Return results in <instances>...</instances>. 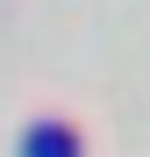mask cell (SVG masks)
Returning <instances> with one entry per match:
<instances>
[{
    "instance_id": "1",
    "label": "cell",
    "mask_w": 150,
    "mask_h": 157,
    "mask_svg": "<svg viewBox=\"0 0 150 157\" xmlns=\"http://www.w3.org/2000/svg\"><path fill=\"white\" fill-rule=\"evenodd\" d=\"M21 157H79V128L71 121H29Z\"/></svg>"
}]
</instances>
